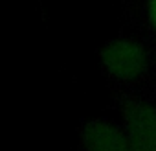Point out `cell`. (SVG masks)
Wrapping results in <instances>:
<instances>
[{"label":"cell","instance_id":"cell-1","mask_svg":"<svg viewBox=\"0 0 156 151\" xmlns=\"http://www.w3.org/2000/svg\"><path fill=\"white\" fill-rule=\"evenodd\" d=\"M145 50L129 37L108 41L101 50V66L114 79H132L145 68Z\"/></svg>","mask_w":156,"mask_h":151},{"label":"cell","instance_id":"cell-2","mask_svg":"<svg viewBox=\"0 0 156 151\" xmlns=\"http://www.w3.org/2000/svg\"><path fill=\"white\" fill-rule=\"evenodd\" d=\"M123 114L130 151H156V107L130 101Z\"/></svg>","mask_w":156,"mask_h":151},{"label":"cell","instance_id":"cell-3","mask_svg":"<svg viewBox=\"0 0 156 151\" xmlns=\"http://www.w3.org/2000/svg\"><path fill=\"white\" fill-rule=\"evenodd\" d=\"M81 144L85 151H130L125 129L116 127L108 120H88L81 129Z\"/></svg>","mask_w":156,"mask_h":151},{"label":"cell","instance_id":"cell-4","mask_svg":"<svg viewBox=\"0 0 156 151\" xmlns=\"http://www.w3.org/2000/svg\"><path fill=\"white\" fill-rule=\"evenodd\" d=\"M147 15H149L151 24L156 28V0H149L147 2Z\"/></svg>","mask_w":156,"mask_h":151}]
</instances>
